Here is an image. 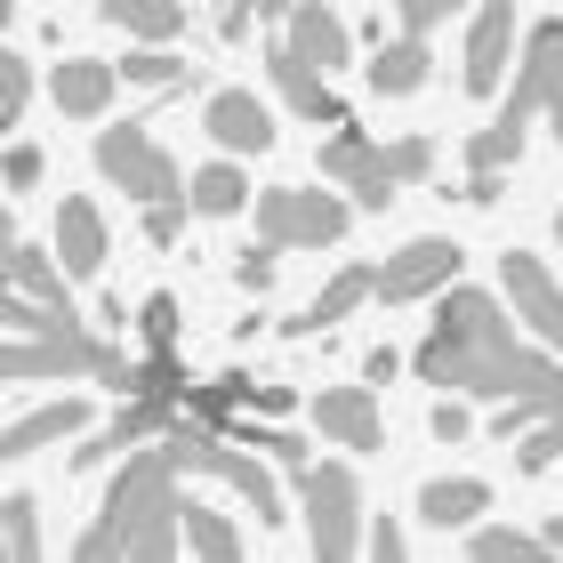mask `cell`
I'll return each instance as SVG.
<instances>
[{
    "label": "cell",
    "instance_id": "cell-21",
    "mask_svg": "<svg viewBox=\"0 0 563 563\" xmlns=\"http://www.w3.org/2000/svg\"><path fill=\"white\" fill-rule=\"evenodd\" d=\"M483 507H492V483H475V475H434L427 492H419V516L434 531H475Z\"/></svg>",
    "mask_w": 563,
    "mask_h": 563
},
{
    "label": "cell",
    "instance_id": "cell-37",
    "mask_svg": "<svg viewBox=\"0 0 563 563\" xmlns=\"http://www.w3.org/2000/svg\"><path fill=\"white\" fill-rule=\"evenodd\" d=\"M186 210L194 201H145V242H177L186 234Z\"/></svg>",
    "mask_w": 563,
    "mask_h": 563
},
{
    "label": "cell",
    "instance_id": "cell-36",
    "mask_svg": "<svg viewBox=\"0 0 563 563\" xmlns=\"http://www.w3.org/2000/svg\"><path fill=\"white\" fill-rule=\"evenodd\" d=\"M451 9H467V0H395V16H402V33H434Z\"/></svg>",
    "mask_w": 563,
    "mask_h": 563
},
{
    "label": "cell",
    "instance_id": "cell-5",
    "mask_svg": "<svg viewBox=\"0 0 563 563\" xmlns=\"http://www.w3.org/2000/svg\"><path fill=\"white\" fill-rule=\"evenodd\" d=\"M0 378L24 387V378H106V387L130 395L137 387V363L106 339H89V330H9V354H0Z\"/></svg>",
    "mask_w": 563,
    "mask_h": 563
},
{
    "label": "cell",
    "instance_id": "cell-6",
    "mask_svg": "<svg viewBox=\"0 0 563 563\" xmlns=\"http://www.w3.org/2000/svg\"><path fill=\"white\" fill-rule=\"evenodd\" d=\"M162 451H169L186 475H210V483H225L234 499H250V516H258V523H282V516H290V507H282V483L266 475V451H258V459L234 451V434H218V427H201V419H194V427L177 419V427L162 434Z\"/></svg>",
    "mask_w": 563,
    "mask_h": 563
},
{
    "label": "cell",
    "instance_id": "cell-11",
    "mask_svg": "<svg viewBox=\"0 0 563 563\" xmlns=\"http://www.w3.org/2000/svg\"><path fill=\"white\" fill-rule=\"evenodd\" d=\"M499 282H507V306H516V322H523L540 346L563 354V282L548 274V258H531V250H507Z\"/></svg>",
    "mask_w": 563,
    "mask_h": 563
},
{
    "label": "cell",
    "instance_id": "cell-38",
    "mask_svg": "<svg viewBox=\"0 0 563 563\" xmlns=\"http://www.w3.org/2000/svg\"><path fill=\"white\" fill-rule=\"evenodd\" d=\"M467 434H475L467 402H459V395H443V402H434V443H467Z\"/></svg>",
    "mask_w": 563,
    "mask_h": 563
},
{
    "label": "cell",
    "instance_id": "cell-42",
    "mask_svg": "<svg viewBox=\"0 0 563 563\" xmlns=\"http://www.w3.org/2000/svg\"><path fill=\"white\" fill-rule=\"evenodd\" d=\"M395 371H402L395 346H371V354H363V378H395Z\"/></svg>",
    "mask_w": 563,
    "mask_h": 563
},
{
    "label": "cell",
    "instance_id": "cell-27",
    "mask_svg": "<svg viewBox=\"0 0 563 563\" xmlns=\"http://www.w3.org/2000/svg\"><path fill=\"white\" fill-rule=\"evenodd\" d=\"M186 201H194L201 218H234V210H250V177H242V162H210V169H194Z\"/></svg>",
    "mask_w": 563,
    "mask_h": 563
},
{
    "label": "cell",
    "instance_id": "cell-43",
    "mask_svg": "<svg viewBox=\"0 0 563 563\" xmlns=\"http://www.w3.org/2000/svg\"><path fill=\"white\" fill-rule=\"evenodd\" d=\"M371 548H378V555H402V531H395L387 516H378V523H371Z\"/></svg>",
    "mask_w": 563,
    "mask_h": 563
},
{
    "label": "cell",
    "instance_id": "cell-40",
    "mask_svg": "<svg viewBox=\"0 0 563 563\" xmlns=\"http://www.w3.org/2000/svg\"><path fill=\"white\" fill-rule=\"evenodd\" d=\"M234 282H242V290H266V282H274V242L242 250V258H234Z\"/></svg>",
    "mask_w": 563,
    "mask_h": 563
},
{
    "label": "cell",
    "instance_id": "cell-24",
    "mask_svg": "<svg viewBox=\"0 0 563 563\" xmlns=\"http://www.w3.org/2000/svg\"><path fill=\"white\" fill-rule=\"evenodd\" d=\"M97 16L121 24L130 41H177L186 33V0H97Z\"/></svg>",
    "mask_w": 563,
    "mask_h": 563
},
{
    "label": "cell",
    "instance_id": "cell-25",
    "mask_svg": "<svg viewBox=\"0 0 563 563\" xmlns=\"http://www.w3.org/2000/svg\"><path fill=\"white\" fill-rule=\"evenodd\" d=\"M427 33H402V41H387V48H378V57H371V89L378 97H411L419 81H427Z\"/></svg>",
    "mask_w": 563,
    "mask_h": 563
},
{
    "label": "cell",
    "instance_id": "cell-13",
    "mask_svg": "<svg viewBox=\"0 0 563 563\" xmlns=\"http://www.w3.org/2000/svg\"><path fill=\"white\" fill-rule=\"evenodd\" d=\"M177 411H186V402H169V395H130V402H121V419L97 434V443L73 451V467H106V459L137 451V443H162V434L177 427Z\"/></svg>",
    "mask_w": 563,
    "mask_h": 563
},
{
    "label": "cell",
    "instance_id": "cell-18",
    "mask_svg": "<svg viewBox=\"0 0 563 563\" xmlns=\"http://www.w3.org/2000/svg\"><path fill=\"white\" fill-rule=\"evenodd\" d=\"M363 298H378V266H339V274H330L322 290H314V306H306V314H290L282 330H290V339H314V330H339V322H346V314H354Z\"/></svg>",
    "mask_w": 563,
    "mask_h": 563
},
{
    "label": "cell",
    "instance_id": "cell-20",
    "mask_svg": "<svg viewBox=\"0 0 563 563\" xmlns=\"http://www.w3.org/2000/svg\"><path fill=\"white\" fill-rule=\"evenodd\" d=\"M57 258H65L73 282H89L97 266H106V218H97V201H89V194L57 201Z\"/></svg>",
    "mask_w": 563,
    "mask_h": 563
},
{
    "label": "cell",
    "instance_id": "cell-44",
    "mask_svg": "<svg viewBox=\"0 0 563 563\" xmlns=\"http://www.w3.org/2000/svg\"><path fill=\"white\" fill-rule=\"evenodd\" d=\"M548 548H563V516H555V523H548Z\"/></svg>",
    "mask_w": 563,
    "mask_h": 563
},
{
    "label": "cell",
    "instance_id": "cell-9",
    "mask_svg": "<svg viewBox=\"0 0 563 563\" xmlns=\"http://www.w3.org/2000/svg\"><path fill=\"white\" fill-rule=\"evenodd\" d=\"M298 499H306V540H314L322 563H339L371 540L363 531V483H354L346 459H330V467H306L298 475Z\"/></svg>",
    "mask_w": 563,
    "mask_h": 563
},
{
    "label": "cell",
    "instance_id": "cell-26",
    "mask_svg": "<svg viewBox=\"0 0 563 563\" xmlns=\"http://www.w3.org/2000/svg\"><path fill=\"white\" fill-rule=\"evenodd\" d=\"M250 402H258V387H250L242 371H225V378H201V387L186 395V411H194L201 427H218V434H225V427L250 411Z\"/></svg>",
    "mask_w": 563,
    "mask_h": 563
},
{
    "label": "cell",
    "instance_id": "cell-2",
    "mask_svg": "<svg viewBox=\"0 0 563 563\" xmlns=\"http://www.w3.org/2000/svg\"><path fill=\"white\" fill-rule=\"evenodd\" d=\"M177 475L186 467H177L169 451H137L130 467L113 475V492L89 516V531L73 540V555L81 563H113V555L169 563L177 548H186V492H177Z\"/></svg>",
    "mask_w": 563,
    "mask_h": 563
},
{
    "label": "cell",
    "instance_id": "cell-35",
    "mask_svg": "<svg viewBox=\"0 0 563 563\" xmlns=\"http://www.w3.org/2000/svg\"><path fill=\"white\" fill-rule=\"evenodd\" d=\"M41 169H48V162H41V145H24V137L9 145V162H0V177H9V194H24V186H41Z\"/></svg>",
    "mask_w": 563,
    "mask_h": 563
},
{
    "label": "cell",
    "instance_id": "cell-3",
    "mask_svg": "<svg viewBox=\"0 0 563 563\" xmlns=\"http://www.w3.org/2000/svg\"><path fill=\"white\" fill-rule=\"evenodd\" d=\"M548 113V130L563 145V16L555 24H531L523 33V57H516V89H507L499 121H483L467 137V169H516L523 130Z\"/></svg>",
    "mask_w": 563,
    "mask_h": 563
},
{
    "label": "cell",
    "instance_id": "cell-45",
    "mask_svg": "<svg viewBox=\"0 0 563 563\" xmlns=\"http://www.w3.org/2000/svg\"><path fill=\"white\" fill-rule=\"evenodd\" d=\"M555 242H563V210H555Z\"/></svg>",
    "mask_w": 563,
    "mask_h": 563
},
{
    "label": "cell",
    "instance_id": "cell-12",
    "mask_svg": "<svg viewBox=\"0 0 563 563\" xmlns=\"http://www.w3.org/2000/svg\"><path fill=\"white\" fill-rule=\"evenodd\" d=\"M266 73H274L282 106H290L298 121H322V130H339V121H346V106L330 97V73H322L314 57H298V48L282 41V33H274V48H266Z\"/></svg>",
    "mask_w": 563,
    "mask_h": 563
},
{
    "label": "cell",
    "instance_id": "cell-34",
    "mask_svg": "<svg viewBox=\"0 0 563 563\" xmlns=\"http://www.w3.org/2000/svg\"><path fill=\"white\" fill-rule=\"evenodd\" d=\"M137 330H145V354H169V346H177V298L153 290V298L137 306Z\"/></svg>",
    "mask_w": 563,
    "mask_h": 563
},
{
    "label": "cell",
    "instance_id": "cell-15",
    "mask_svg": "<svg viewBox=\"0 0 563 563\" xmlns=\"http://www.w3.org/2000/svg\"><path fill=\"white\" fill-rule=\"evenodd\" d=\"M314 427L330 434V443H346V451H378V443H387L371 387H322V395H314Z\"/></svg>",
    "mask_w": 563,
    "mask_h": 563
},
{
    "label": "cell",
    "instance_id": "cell-23",
    "mask_svg": "<svg viewBox=\"0 0 563 563\" xmlns=\"http://www.w3.org/2000/svg\"><path fill=\"white\" fill-rule=\"evenodd\" d=\"M65 258H48L41 242H24V234H9V290H24V298H48V306H65L73 290H65Z\"/></svg>",
    "mask_w": 563,
    "mask_h": 563
},
{
    "label": "cell",
    "instance_id": "cell-7",
    "mask_svg": "<svg viewBox=\"0 0 563 563\" xmlns=\"http://www.w3.org/2000/svg\"><path fill=\"white\" fill-rule=\"evenodd\" d=\"M97 169H106L137 210H145V201H186V186H194V177L162 153V137H153L145 121H106V130H97Z\"/></svg>",
    "mask_w": 563,
    "mask_h": 563
},
{
    "label": "cell",
    "instance_id": "cell-41",
    "mask_svg": "<svg viewBox=\"0 0 563 563\" xmlns=\"http://www.w3.org/2000/svg\"><path fill=\"white\" fill-rule=\"evenodd\" d=\"M250 9H258V0H225V16H218V33H225V41H242V33H250Z\"/></svg>",
    "mask_w": 563,
    "mask_h": 563
},
{
    "label": "cell",
    "instance_id": "cell-16",
    "mask_svg": "<svg viewBox=\"0 0 563 563\" xmlns=\"http://www.w3.org/2000/svg\"><path fill=\"white\" fill-rule=\"evenodd\" d=\"M282 41L298 48V57H314L322 73H339L354 57V33L339 9H322V0H290V16H282Z\"/></svg>",
    "mask_w": 563,
    "mask_h": 563
},
{
    "label": "cell",
    "instance_id": "cell-1",
    "mask_svg": "<svg viewBox=\"0 0 563 563\" xmlns=\"http://www.w3.org/2000/svg\"><path fill=\"white\" fill-rule=\"evenodd\" d=\"M411 371L434 395H492V402H540L563 419V354H531L516 339V306H499L492 290H451L434 298V330L419 339Z\"/></svg>",
    "mask_w": 563,
    "mask_h": 563
},
{
    "label": "cell",
    "instance_id": "cell-31",
    "mask_svg": "<svg viewBox=\"0 0 563 563\" xmlns=\"http://www.w3.org/2000/svg\"><path fill=\"white\" fill-rule=\"evenodd\" d=\"M186 548H194L201 563H234V555H242V531L225 523L218 507H194V499H186Z\"/></svg>",
    "mask_w": 563,
    "mask_h": 563
},
{
    "label": "cell",
    "instance_id": "cell-32",
    "mask_svg": "<svg viewBox=\"0 0 563 563\" xmlns=\"http://www.w3.org/2000/svg\"><path fill=\"white\" fill-rule=\"evenodd\" d=\"M225 434H234V443H250V451H266L274 467H290V475H306V443H298L290 427H250V419H234Z\"/></svg>",
    "mask_w": 563,
    "mask_h": 563
},
{
    "label": "cell",
    "instance_id": "cell-19",
    "mask_svg": "<svg viewBox=\"0 0 563 563\" xmlns=\"http://www.w3.org/2000/svg\"><path fill=\"white\" fill-rule=\"evenodd\" d=\"M201 121H210V137H218L225 153H266V145H274V113H266L250 89H218Z\"/></svg>",
    "mask_w": 563,
    "mask_h": 563
},
{
    "label": "cell",
    "instance_id": "cell-33",
    "mask_svg": "<svg viewBox=\"0 0 563 563\" xmlns=\"http://www.w3.org/2000/svg\"><path fill=\"white\" fill-rule=\"evenodd\" d=\"M24 106H33V65H24V48H0V130H16Z\"/></svg>",
    "mask_w": 563,
    "mask_h": 563
},
{
    "label": "cell",
    "instance_id": "cell-17",
    "mask_svg": "<svg viewBox=\"0 0 563 563\" xmlns=\"http://www.w3.org/2000/svg\"><path fill=\"white\" fill-rule=\"evenodd\" d=\"M113 89H121V65H106V57H65L48 73V97H57V113H73V121H106Z\"/></svg>",
    "mask_w": 563,
    "mask_h": 563
},
{
    "label": "cell",
    "instance_id": "cell-39",
    "mask_svg": "<svg viewBox=\"0 0 563 563\" xmlns=\"http://www.w3.org/2000/svg\"><path fill=\"white\" fill-rule=\"evenodd\" d=\"M531 419H548L540 402H499V411H492V443H516V434H523Z\"/></svg>",
    "mask_w": 563,
    "mask_h": 563
},
{
    "label": "cell",
    "instance_id": "cell-8",
    "mask_svg": "<svg viewBox=\"0 0 563 563\" xmlns=\"http://www.w3.org/2000/svg\"><path fill=\"white\" fill-rule=\"evenodd\" d=\"M258 242H274V250H339L346 242V201L339 194H322V186H266L258 201Z\"/></svg>",
    "mask_w": 563,
    "mask_h": 563
},
{
    "label": "cell",
    "instance_id": "cell-4",
    "mask_svg": "<svg viewBox=\"0 0 563 563\" xmlns=\"http://www.w3.org/2000/svg\"><path fill=\"white\" fill-rule=\"evenodd\" d=\"M427 169H434L427 137H387V145H378V137L354 130V121H339V130L322 137V177L354 194V210H387V201L402 186H419Z\"/></svg>",
    "mask_w": 563,
    "mask_h": 563
},
{
    "label": "cell",
    "instance_id": "cell-10",
    "mask_svg": "<svg viewBox=\"0 0 563 563\" xmlns=\"http://www.w3.org/2000/svg\"><path fill=\"white\" fill-rule=\"evenodd\" d=\"M451 274H459V242H443V234H419V242H402L395 258L378 266V298H387V306L443 298V290H451Z\"/></svg>",
    "mask_w": 563,
    "mask_h": 563
},
{
    "label": "cell",
    "instance_id": "cell-29",
    "mask_svg": "<svg viewBox=\"0 0 563 563\" xmlns=\"http://www.w3.org/2000/svg\"><path fill=\"white\" fill-rule=\"evenodd\" d=\"M121 81H137V89H186V81H194V65L177 57L169 41H137L130 57H121Z\"/></svg>",
    "mask_w": 563,
    "mask_h": 563
},
{
    "label": "cell",
    "instance_id": "cell-28",
    "mask_svg": "<svg viewBox=\"0 0 563 563\" xmlns=\"http://www.w3.org/2000/svg\"><path fill=\"white\" fill-rule=\"evenodd\" d=\"M467 555H475V563H540V555H555V548H548V531L475 523V531H467Z\"/></svg>",
    "mask_w": 563,
    "mask_h": 563
},
{
    "label": "cell",
    "instance_id": "cell-22",
    "mask_svg": "<svg viewBox=\"0 0 563 563\" xmlns=\"http://www.w3.org/2000/svg\"><path fill=\"white\" fill-rule=\"evenodd\" d=\"M89 427V402H41V411H24V419H9V443H0V459H33L41 443H65V434H81Z\"/></svg>",
    "mask_w": 563,
    "mask_h": 563
},
{
    "label": "cell",
    "instance_id": "cell-14",
    "mask_svg": "<svg viewBox=\"0 0 563 563\" xmlns=\"http://www.w3.org/2000/svg\"><path fill=\"white\" fill-rule=\"evenodd\" d=\"M516 57V0H483L467 24V97H492Z\"/></svg>",
    "mask_w": 563,
    "mask_h": 563
},
{
    "label": "cell",
    "instance_id": "cell-30",
    "mask_svg": "<svg viewBox=\"0 0 563 563\" xmlns=\"http://www.w3.org/2000/svg\"><path fill=\"white\" fill-rule=\"evenodd\" d=\"M0 548H9V563H41V499L33 492L0 499Z\"/></svg>",
    "mask_w": 563,
    "mask_h": 563
}]
</instances>
